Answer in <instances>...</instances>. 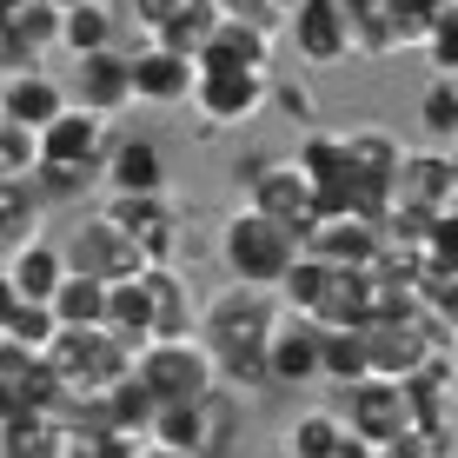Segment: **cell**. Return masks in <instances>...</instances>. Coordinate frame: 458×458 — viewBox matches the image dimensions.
<instances>
[{
	"label": "cell",
	"mask_w": 458,
	"mask_h": 458,
	"mask_svg": "<svg viewBox=\"0 0 458 458\" xmlns=\"http://www.w3.org/2000/svg\"><path fill=\"white\" fill-rule=\"evenodd\" d=\"M106 147H114V120L87 114L67 100V114L54 126H40V166H67V173H100Z\"/></svg>",
	"instance_id": "cell-12"
},
{
	"label": "cell",
	"mask_w": 458,
	"mask_h": 458,
	"mask_svg": "<svg viewBox=\"0 0 458 458\" xmlns=\"http://www.w3.org/2000/svg\"><path fill=\"white\" fill-rule=\"evenodd\" d=\"M126 60H133V106H186L193 100L199 60L173 54V47H160V40H140Z\"/></svg>",
	"instance_id": "cell-17"
},
{
	"label": "cell",
	"mask_w": 458,
	"mask_h": 458,
	"mask_svg": "<svg viewBox=\"0 0 458 458\" xmlns=\"http://www.w3.org/2000/svg\"><path fill=\"white\" fill-rule=\"evenodd\" d=\"M266 7H273V13H279V21H286V13L299 7V0H266Z\"/></svg>",
	"instance_id": "cell-46"
},
{
	"label": "cell",
	"mask_w": 458,
	"mask_h": 458,
	"mask_svg": "<svg viewBox=\"0 0 458 458\" xmlns=\"http://www.w3.org/2000/svg\"><path fill=\"white\" fill-rule=\"evenodd\" d=\"M419 54L432 60V73H452V81H458V0H452V7H438V21L425 27Z\"/></svg>",
	"instance_id": "cell-37"
},
{
	"label": "cell",
	"mask_w": 458,
	"mask_h": 458,
	"mask_svg": "<svg viewBox=\"0 0 458 458\" xmlns=\"http://www.w3.org/2000/svg\"><path fill=\"white\" fill-rule=\"evenodd\" d=\"M60 252H67V273H87V279H100V286H120V279H133L140 266H147V252L126 240L100 207L73 219L67 240H60Z\"/></svg>",
	"instance_id": "cell-7"
},
{
	"label": "cell",
	"mask_w": 458,
	"mask_h": 458,
	"mask_svg": "<svg viewBox=\"0 0 458 458\" xmlns=\"http://www.w3.org/2000/svg\"><path fill=\"white\" fill-rule=\"evenodd\" d=\"M425 259H432L438 273H458V207L432 219V233H425Z\"/></svg>",
	"instance_id": "cell-40"
},
{
	"label": "cell",
	"mask_w": 458,
	"mask_h": 458,
	"mask_svg": "<svg viewBox=\"0 0 458 458\" xmlns=\"http://www.w3.org/2000/svg\"><path fill=\"white\" fill-rule=\"evenodd\" d=\"M147 438H120L100 432V425H67V458H133Z\"/></svg>",
	"instance_id": "cell-39"
},
{
	"label": "cell",
	"mask_w": 458,
	"mask_h": 458,
	"mask_svg": "<svg viewBox=\"0 0 458 458\" xmlns=\"http://www.w3.org/2000/svg\"><path fill=\"white\" fill-rule=\"evenodd\" d=\"M7 279L21 299H54L60 279H67V252H60V240H47V233H27L21 246H7Z\"/></svg>",
	"instance_id": "cell-21"
},
{
	"label": "cell",
	"mask_w": 458,
	"mask_h": 458,
	"mask_svg": "<svg viewBox=\"0 0 458 458\" xmlns=\"http://www.w3.org/2000/svg\"><path fill=\"white\" fill-rule=\"evenodd\" d=\"M372 366H366V339H359V333H326L319 339V378H326V386H359V378H366Z\"/></svg>",
	"instance_id": "cell-33"
},
{
	"label": "cell",
	"mask_w": 458,
	"mask_h": 458,
	"mask_svg": "<svg viewBox=\"0 0 458 458\" xmlns=\"http://www.w3.org/2000/svg\"><path fill=\"white\" fill-rule=\"evenodd\" d=\"M120 21H114V0H73V7H60V47H67L73 60L81 54H100V47H114Z\"/></svg>",
	"instance_id": "cell-26"
},
{
	"label": "cell",
	"mask_w": 458,
	"mask_h": 458,
	"mask_svg": "<svg viewBox=\"0 0 458 458\" xmlns=\"http://www.w3.org/2000/svg\"><path fill=\"white\" fill-rule=\"evenodd\" d=\"M452 366H458V339H452Z\"/></svg>",
	"instance_id": "cell-49"
},
{
	"label": "cell",
	"mask_w": 458,
	"mask_h": 458,
	"mask_svg": "<svg viewBox=\"0 0 458 458\" xmlns=\"http://www.w3.org/2000/svg\"><path fill=\"white\" fill-rule=\"evenodd\" d=\"M299 259V240L286 226H273L266 213L252 207H233L219 219V266H226L233 286H259V293H279V279L293 273Z\"/></svg>",
	"instance_id": "cell-2"
},
{
	"label": "cell",
	"mask_w": 458,
	"mask_h": 458,
	"mask_svg": "<svg viewBox=\"0 0 458 458\" xmlns=\"http://www.w3.org/2000/svg\"><path fill=\"white\" fill-rule=\"evenodd\" d=\"M345 27H352V60H392L425 40V27L405 21L399 0H345Z\"/></svg>",
	"instance_id": "cell-16"
},
{
	"label": "cell",
	"mask_w": 458,
	"mask_h": 458,
	"mask_svg": "<svg viewBox=\"0 0 458 458\" xmlns=\"http://www.w3.org/2000/svg\"><path fill=\"white\" fill-rule=\"evenodd\" d=\"M266 106H279V114H293L299 126H312V114H319V100H312V87H293L273 73V93H266Z\"/></svg>",
	"instance_id": "cell-41"
},
{
	"label": "cell",
	"mask_w": 458,
	"mask_h": 458,
	"mask_svg": "<svg viewBox=\"0 0 458 458\" xmlns=\"http://www.w3.org/2000/svg\"><path fill=\"white\" fill-rule=\"evenodd\" d=\"M299 173H306L312 199H319V219L326 213H352V153H345V133H312L293 147Z\"/></svg>",
	"instance_id": "cell-14"
},
{
	"label": "cell",
	"mask_w": 458,
	"mask_h": 458,
	"mask_svg": "<svg viewBox=\"0 0 458 458\" xmlns=\"http://www.w3.org/2000/svg\"><path fill=\"white\" fill-rule=\"evenodd\" d=\"M419 319L432 326V339L452 352V339H458V273H438L432 259H425V273H419Z\"/></svg>",
	"instance_id": "cell-28"
},
{
	"label": "cell",
	"mask_w": 458,
	"mask_h": 458,
	"mask_svg": "<svg viewBox=\"0 0 458 458\" xmlns=\"http://www.w3.org/2000/svg\"><path fill=\"white\" fill-rule=\"evenodd\" d=\"M438 7H452V0H438Z\"/></svg>",
	"instance_id": "cell-51"
},
{
	"label": "cell",
	"mask_w": 458,
	"mask_h": 458,
	"mask_svg": "<svg viewBox=\"0 0 458 458\" xmlns=\"http://www.w3.org/2000/svg\"><path fill=\"white\" fill-rule=\"evenodd\" d=\"M0 339H13V345H27V352L47 359V345L60 339V319H54L47 299H21V306L7 312V326H0Z\"/></svg>",
	"instance_id": "cell-35"
},
{
	"label": "cell",
	"mask_w": 458,
	"mask_h": 458,
	"mask_svg": "<svg viewBox=\"0 0 458 458\" xmlns=\"http://www.w3.org/2000/svg\"><path fill=\"white\" fill-rule=\"evenodd\" d=\"M366 319H372V273H345V266H333L312 326H326V333H359Z\"/></svg>",
	"instance_id": "cell-23"
},
{
	"label": "cell",
	"mask_w": 458,
	"mask_h": 458,
	"mask_svg": "<svg viewBox=\"0 0 458 458\" xmlns=\"http://www.w3.org/2000/svg\"><path fill=\"white\" fill-rule=\"evenodd\" d=\"M100 213L147 252V266H180V199L173 193H106Z\"/></svg>",
	"instance_id": "cell-8"
},
{
	"label": "cell",
	"mask_w": 458,
	"mask_h": 458,
	"mask_svg": "<svg viewBox=\"0 0 458 458\" xmlns=\"http://www.w3.org/2000/svg\"><path fill=\"white\" fill-rule=\"evenodd\" d=\"M339 419H345V432H352L359 445H372V452L412 432V405H405V386H399V378H378V372H366L359 386H345V392H339Z\"/></svg>",
	"instance_id": "cell-9"
},
{
	"label": "cell",
	"mask_w": 458,
	"mask_h": 458,
	"mask_svg": "<svg viewBox=\"0 0 458 458\" xmlns=\"http://www.w3.org/2000/svg\"><path fill=\"white\" fill-rule=\"evenodd\" d=\"M60 114H67V87H60L54 73H40V67L0 73V120H7V126L40 133V126H54Z\"/></svg>",
	"instance_id": "cell-20"
},
{
	"label": "cell",
	"mask_w": 458,
	"mask_h": 458,
	"mask_svg": "<svg viewBox=\"0 0 458 458\" xmlns=\"http://www.w3.org/2000/svg\"><path fill=\"white\" fill-rule=\"evenodd\" d=\"M40 372V366H34ZM34 412V392H27V378H0V425H13V419H27Z\"/></svg>",
	"instance_id": "cell-42"
},
{
	"label": "cell",
	"mask_w": 458,
	"mask_h": 458,
	"mask_svg": "<svg viewBox=\"0 0 458 458\" xmlns=\"http://www.w3.org/2000/svg\"><path fill=\"white\" fill-rule=\"evenodd\" d=\"M378 240H386L378 219H366V213H326L319 226L306 233V252L326 259V266H345V273H372Z\"/></svg>",
	"instance_id": "cell-18"
},
{
	"label": "cell",
	"mask_w": 458,
	"mask_h": 458,
	"mask_svg": "<svg viewBox=\"0 0 458 458\" xmlns=\"http://www.w3.org/2000/svg\"><path fill=\"white\" fill-rule=\"evenodd\" d=\"M21 306V293H13V279H7V266H0V326H7V312Z\"/></svg>",
	"instance_id": "cell-44"
},
{
	"label": "cell",
	"mask_w": 458,
	"mask_h": 458,
	"mask_svg": "<svg viewBox=\"0 0 458 458\" xmlns=\"http://www.w3.org/2000/svg\"><path fill=\"white\" fill-rule=\"evenodd\" d=\"M47 306H54V319L73 326V333L106 326V286H100V279H87V273H67V279H60V293L47 299Z\"/></svg>",
	"instance_id": "cell-30"
},
{
	"label": "cell",
	"mask_w": 458,
	"mask_h": 458,
	"mask_svg": "<svg viewBox=\"0 0 458 458\" xmlns=\"http://www.w3.org/2000/svg\"><path fill=\"white\" fill-rule=\"evenodd\" d=\"M140 286H147V306H153V339H180L199 326V306L186 293L180 266H140Z\"/></svg>",
	"instance_id": "cell-22"
},
{
	"label": "cell",
	"mask_w": 458,
	"mask_h": 458,
	"mask_svg": "<svg viewBox=\"0 0 458 458\" xmlns=\"http://www.w3.org/2000/svg\"><path fill=\"white\" fill-rule=\"evenodd\" d=\"M0 458H67V425L47 419V412L0 425Z\"/></svg>",
	"instance_id": "cell-29"
},
{
	"label": "cell",
	"mask_w": 458,
	"mask_h": 458,
	"mask_svg": "<svg viewBox=\"0 0 458 458\" xmlns=\"http://www.w3.org/2000/svg\"><path fill=\"white\" fill-rule=\"evenodd\" d=\"M133 386L147 392L153 405H199L207 392H219V366L199 345V333L180 339H147L133 352Z\"/></svg>",
	"instance_id": "cell-4"
},
{
	"label": "cell",
	"mask_w": 458,
	"mask_h": 458,
	"mask_svg": "<svg viewBox=\"0 0 458 458\" xmlns=\"http://www.w3.org/2000/svg\"><path fill=\"white\" fill-rule=\"evenodd\" d=\"M273 54H279V34H266V27H252V21H219V34L207 40V54H199V60H213V67L273 73Z\"/></svg>",
	"instance_id": "cell-24"
},
{
	"label": "cell",
	"mask_w": 458,
	"mask_h": 458,
	"mask_svg": "<svg viewBox=\"0 0 458 458\" xmlns=\"http://www.w3.org/2000/svg\"><path fill=\"white\" fill-rule=\"evenodd\" d=\"M233 180H240V207L266 213L273 226H286L299 246H306V233L319 226V199H312L306 173H299L293 153H246L240 166H233Z\"/></svg>",
	"instance_id": "cell-3"
},
{
	"label": "cell",
	"mask_w": 458,
	"mask_h": 458,
	"mask_svg": "<svg viewBox=\"0 0 458 458\" xmlns=\"http://www.w3.org/2000/svg\"><path fill=\"white\" fill-rule=\"evenodd\" d=\"M359 339H366V366H372L378 378H399V386H405V378H412L432 352H445L419 312H399V319H366V326H359Z\"/></svg>",
	"instance_id": "cell-11"
},
{
	"label": "cell",
	"mask_w": 458,
	"mask_h": 458,
	"mask_svg": "<svg viewBox=\"0 0 458 458\" xmlns=\"http://www.w3.org/2000/svg\"><path fill=\"white\" fill-rule=\"evenodd\" d=\"M412 114H419V126L432 140H458V81H452V73H432V81L419 87Z\"/></svg>",
	"instance_id": "cell-34"
},
{
	"label": "cell",
	"mask_w": 458,
	"mask_h": 458,
	"mask_svg": "<svg viewBox=\"0 0 458 458\" xmlns=\"http://www.w3.org/2000/svg\"><path fill=\"white\" fill-rule=\"evenodd\" d=\"M47 372L67 386V399H93V392L120 386V378L133 372V352H126L106 326H87V333L60 326V339L47 345Z\"/></svg>",
	"instance_id": "cell-6"
},
{
	"label": "cell",
	"mask_w": 458,
	"mask_h": 458,
	"mask_svg": "<svg viewBox=\"0 0 458 458\" xmlns=\"http://www.w3.org/2000/svg\"><path fill=\"white\" fill-rule=\"evenodd\" d=\"M67 100L87 106L100 120H120L133 106V60L120 47H100V54H81L73 60V81H67Z\"/></svg>",
	"instance_id": "cell-13"
},
{
	"label": "cell",
	"mask_w": 458,
	"mask_h": 458,
	"mask_svg": "<svg viewBox=\"0 0 458 458\" xmlns=\"http://www.w3.org/2000/svg\"><path fill=\"white\" fill-rule=\"evenodd\" d=\"M219 21H226V13H219V0H180V7H173V21L160 27V34H147V40H160V47H173V54L199 60V54H207V40L219 34Z\"/></svg>",
	"instance_id": "cell-27"
},
{
	"label": "cell",
	"mask_w": 458,
	"mask_h": 458,
	"mask_svg": "<svg viewBox=\"0 0 458 458\" xmlns=\"http://www.w3.org/2000/svg\"><path fill=\"white\" fill-rule=\"evenodd\" d=\"M100 186L106 193H166V147L153 133H114L100 160Z\"/></svg>",
	"instance_id": "cell-19"
},
{
	"label": "cell",
	"mask_w": 458,
	"mask_h": 458,
	"mask_svg": "<svg viewBox=\"0 0 458 458\" xmlns=\"http://www.w3.org/2000/svg\"><path fill=\"white\" fill-rule=\"evenodd\" d=\"M173 7H180V0H133V27H140V40L160 34V27L173 21Z\"/></svg>",
	"instance_id": "cell-43"
},
{
	"label": "cell",
	"mask_w": 458,
	"mask_h": 458,
	"mask_svg": "<svg viewBox=\"0 0 458 458\" xmlns=\"http://www.w3.org/2000/svg\"><path fill=\"white\" fill-rule=\"evenodd\" d=\"M147 445H166V452H199V405H153Z\"/></svg>",
	"instance_id": "cell-36"
},
{
	"label": "cell",
	"mask_w": 458,
	"mask_h": 458,
	"mask_svg": "<svg viewBox=\"0 0 458 458\" xmlns=\"http://www.w3.org/2000/svg\"><path fill=\"white\" fill-rule=\"evenodd\" d=\"M345 438H352V432H345V419L326 412V405H319V412H299V419L286 425V452H293V458H339Z\"/></svg>",
	"instance_id": "cell-31"
},
{
	"label": "cell",
	"mask_w": 458,
	"mask_h": 458,
	"mask_svg": "<svg viewBox=\"0 0 458 458\" xmlns=\"http://www.w3.org/2000/svg\"><path fill=\"white\" fill-rule=\"evenodd\" d=\"M54 7H73V0H54Z\"/></svg>",
	"instance_id": "cell-50"
},
{
	"label": "cell",
	"mask_w": 458,
	"mask_h": 458,
	"mask_svg": "<svg viewBox=\"0 0 458 458\" xmlns=\"http://www.w3.org/2000/svg\"><path fill=\"white\" fill-rule=\"evenodd\" d=\"M445 166H452V180H458V140H452V153H445Z\"/></svg>",
	"instance_id": "cell-47"
},
{
	"label": "cell",
	"mask_w": 458,
	"mask_h": 458,
	"mask_svg": "<svg viewBox=\"0 0 458 458\" xmlns=\"http://www.w3.org/2000/svg\"><path fill=\"white\" fill-rule=\"evenodd\" d=\"M438 458H458V432H452V438H445V452H438Z\"/></svg>",
	"instance_id": "cell-48"
},
{
	"label": "cell",
	"mask_w": 458,
	"mask_h": 458,
	"mask_svg": "<svg viewBox=\"0 0 458 458\" xmlns=\"http://www.w3.org/2000/svg\"><path fill=\"white\" fill-rule=\"evenodd\" d=\"M319 339H326V326H312L306 312H279L273 339H266V386H279V392L312 386L319 378Z\"/></svg>",
	"instance_id": "cell-15"
},
{
	"label": "cell",
	"mask_w": 458,
	"mask_h": 458,
	"mask_svg": "<svg viewBox=\"0 0 458 458\" xmlns=\"http://www.w3.org/2000/svg\"><path fill=\"white\" fill-rule=\"evenodd\" d=\"M133 458H193V452H166V445H140Z\"/></svg>",
	"instance_id": "cell-45"
},
{
	"label": "cell",
	"mask_w": 458,
	"mask_h": 458,
	"mask_svg": "<svg viewBox=\"0 0 458 458\" xmlns=\"http://www.w3.org/2000/svg\"><path fill=\"white\" fill-rule=\"evenodd\" d=\"M34 166H40V133L0 120V180H34Z\"/></svg>",
	"instance_id": "cell-38"
},
{
	"label": "cell",
	"mask_w": 458,
	"mask_h": 458,
	"mask_svg": "<svg viewBox=\"0 0 458 458\" xmlns=\"http://www.w3.org/2000/svg\"><path fill=\"white\" fill-rule=\"evenodd\" d=\"M279 293H259V286H219L207 306H199V345L213 352L219 366V386L226 392H266V339L279 326Z\"/></svg>",
	"instance_id": "cell-1"
},
{
	"label": "cell",
	"mask_w": 458,
	"mask_h": 458,
	"mask_svg": "<svg viewBox=\"0 0 458 458\" xmlns=\"http://www.w3.org/2000/svg\"><path fill=\"white\" fill-rule=\"evenodd\" d=\"M286 47L299 60H306L312 73H333L352 60V27H345V0H299V7L286 13Z\"/></svg>",
	"instance_id": "cell-10"
},
{
	"label": "cell",
	"mask_w": 458,
	"mask_h": 458,
	"mask_svg": "<svg viewBox=\"0 0 458 458\" xmlns=\"http://www.w3.org/2000/svg\"><path fill=\"white\" fill-rule=\"evenodd\" d=\"M47 199L34 193V180H0V246H21L27 233H40Z\"/></svg>",
	"instance_id": "cell-32"
},
{
	"label": "cell",
	"mask_w": 458,
	"mask_h": 458,
	"mask_svg": "<svg viewBox=\"0 0 458 458\" xmlns=\"http://www.w3.org/2000/svg\"><path fill=\"white\" fill-rule=\"evenodd\" d=\"M266 93H273V73H252V67H213L199 60L193 73V140H219L233 126L259 120L266 114Z\"/></svg>",
	"instance_id": "cell-5"
},
{
	"label": "cell",
	"mask_w": 458,
	"mask_h": 458,
	"mask_svg": "<svg viewBox=\"0 0 458 458\" xmlns=\"http://www.w3.org/2000/svg\"><path fill=\"white\" fill-rule=\"evenodd\" d=\"M240 432H246V412H240V392H207L199 399V452L193 458H233L240 452Z\"/></svg>",
	"instance_id": "cell-25"
}]
</instances>
